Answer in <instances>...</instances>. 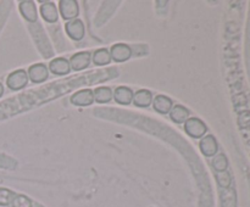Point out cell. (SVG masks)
<instances>
[{
	"mask_svg": "<svg viewBox=\"0 0 250 207\" xmlns=\"http://www.w3.org/2000/svg\"><path fill=\"white\" fill-rule=\"evenodd\" d=\"M222 207H236V194H234L233 190H224V192H222Z\"/></svg>",
	"mask_w": 250,
	"mask_h": 207,
	"instance_id": "d6986e66",
	"label": "cell"
},
{
	"mask_svg": "<svg viewBox=\"0 0 250 207\" xmlns=\"http://www.w3.org/2000/svg\"><path fill=\"white\" fill-rule=\"evenodd\" d=\"M154 110L159 113H168L171 109L173 107V102L170 97L165 96V95H156L154 99Z\"/></svg>",
	"mask_w": 250,
	"mask_h": 207,
	"instance_id": "4fadbf2b",
	"label": "cell"
},
{
	"mask_svg": "<svg viewBox=\"0 0 250 207\" xmlns=\"http://www.w3.org/2000/svg\"><path fill=\"white\" fill-rule=\"evenodd\" d=\"M94 101V94L90 89H83L76 92L71 96V102L76 106H89Z\"/></svg>",
	"mask_w": 250,
	"mask_h": 207,
	"instance_id": "52a82bcc",
	"label": "cell"
},
{
	"mask_svg": "<svg viewBox=\"0 0 250 207\" xmlns=\"http://www.w3.org/2000/svg\"><path fill=\"white\" fill-rule=\"evenodd\" d=\"M49 70L54 73V75H65L70 73L71 66L66 58L63 57H56L49 63Z\"/></svg>",
	"mask_w": 250,
	"mask_h": 207,
	"instance_id": "30bf717a",
	"label": "cell"
},
{
	"mask_svg": "<svg viewBox=\"0 0 250 207\" xmlns=\"http://www.w3.org/2000/svg\"><path fill=\"white\" fill-rule=\"evenodd\" d=\"M90 63V54L88 51L77 53L71 57L70 66L75 71H82L87 68Z\"/></svg>",
	"mask_w": 250,
	"mask_h": 207,
	"instance_id": "ba28073f",
	"label": "cell"
},
{
	"mask_svg": "<svg viewBox=\"0 0 250 207\" xmlns=\"http://www.w3.org/2000/svg\"><path fill=\"white\" fill-rule=\"evenodd\" d=\"M14 196H15V194H12L10 190L0 189V205H2V206H6V205L11 204Z\"/></svg>",
	"mask_w": 250,
	"mask_h": 207,
	"instance_id": "603a6c76",
	"label": "cell"
},
{
	"mask_svg": "<svg viewBox=\"0 0 250 207\" xmlns=\"http://www.w3.org/2000/svg\"><path fill=\"white\" fill-rule=\"evenodd\" d=\"M59 11H60L61 16L65 19H77L78 12V2L76 0H61L59 2Z\"/></svg>",
	"mask_w": 250,
	"mask_h": 207,
	"instance_id": "3957f363",
	"label": "cell"
},
{
	"mask_svg": "<svg viewBox=\"0 0 250 207\" xmlns=\"http://www.w3.org/2000/svg\"><path fill=\"white\" fill-rule=\"evenodd\" d=\"M11 205L12 207H32V201L23 195H15Z\"/></svg>",
	"mask_w": 250,
	"mask_h": 207,
	"instance_id": "7402d4cb",
	"label": "cell"
},
{
	"mask_svg": "<svg viewBox=\"0 0 250 207\" xmlns=\"http://www.w3.org/2000/svg\"><path fill=\"white\" fill-rule=\"evenodd\" d=\"M115 101L119 102L121 105H128L131 104L133 100V92L127 87H119L114 93Z\"/></svg>",
	"mask_w": 250,
	"mask_h": 207,
	"instance_id": "9a60e30c",
	"label": "cell"
},
{
	"mask_svg": "<svg viewBox=\"0 0 250 207\" xmlns=\"http://www.w3.org/2000/svg\"><path fill=\"white\" fill-rule=\"evenodd\" d=\"M41 15L43 16V19H45L49 23H54V22L58 21L59 19V10L56 7L55 4L50 1L42 2L41 6Z\"/></svg>",
	"mask_w": 250,
	"mask_h": 207,
	"instance_id": "8fae6325",
	"label": "cell"
},
{
	"mask_svg": "<svg viewBox=\"0 0 250 207\" xmlns=\"http://www.w3.org/2000/svg\"><path fill=\"white\" fill-rule=\"evenodd\" d=\"M185 131L192 138H203L208 132V127L202 119L199 118H188L185 123Z\"/></svg>",
	"mask_w": 250,
	"mask_h": 207,
	"instance_id": "6da1fadb",
	"label": "cell"
},
{
	"mask_svg": "<svg viewBox=\"0 0 250 207\" xmlns=\"http://www.w3.org/2000/svg\"><path fill=\"white\" fill-rule=\"evenodd\" d=\"M170 117L175 123H186L189 117V111L182 105H175L170 111Z\"/></svg>",
	"mask_w": 250,
	"mask_h": 207,
	"instance_id": "2e32d148",
	"label": "cell"
},
{
	"mask_svg": "<svg viewBox=\"0 0 250 207\" xmlns=\"http://www.w3.org/2000/svg\"><path fill=\"white\" fill-rule=\"evenodd\" d=\"M212 166H214L217 172H224V170H226L227 166H229V161H227L226 156L224 153H219L212 161Z\"/></svg>",
	"mask_w": 250,
	"mask_h": 207,
	"instance_id": "ffe728a7",
	"label": "cell"
},
{
	"mask_svg": "<svg viewBox=\"0 0 250 207\" xmlns=\"http://www.w3.org/2000/svg\"><path fill=\"white\" fill-rule=\"evenodd\" d=\"M110 61H111V55H110V53L106 49H98V50L93 54V62H94V65H109Z\"/></svg>",
	"mask_w": 250,
	"mask_h": 207,
	"instance_id": "ac0fdd59",
	"label": "cell"
},
{
	"mask_svg": "<svg viewBox=\"0 0 250 207\" xmlns=\"http://www.w3.org/2000/svg\"><path fill=\"white\" fill-rule=\"evenodd\" d=\"M110 55L116 62H125L132 56V49L127 44H115L111 46Z\"/></svg>",
	"mask_w": 250,
	"mask_h": 207,
	"instance_id": "8992f818",
	"label": "cell"
},
{
	"mask_svg": "<svg viewBox=\"0 0 250 207\" xmlns=\"http://www.w3.org/2000/svg\"><path fill=\"white\" fill-rule=\"evenodd\" d=\"M94 94V100L99 104H105V102H109L110 100L114 96V93L110 89L109 87H99L93 92Z\"/></svg>",
	"mask_w": 250,
	"mask_h": 207,
	"instance_id": "e0dca14e",
	"label": "cell"
},
{
	"mask_svg": "<svg viewBox=\"0 0 250 207\" xmlns=\"http://www.w3.org/2000/svg\"><path fill=\"white\" fill-rule=\"evenodd\" d=\"M20 12L23 16L24 19L28 22H36L38 19V11H37V6L33 1L29 0H24V1L20 2Z\"/></svg>",
	"mask_w": 250,
	"mask_h": 207,
	"instance_id": "9c48e42d",
	"label": "cell"
},
{
	"mask_svg": "<svg viewBox=\"0 0 250 207\" xmlns=\"http://www.w3.org/2000/svg\"><path fill=\"white\" fill-rule=\"evenodd\" d=\"M199 148L202 150V152L204 153L208 157H211L215 153L217 152V149H219V145H217L216 139L212 135H207L200 140Z\"/></svg>",
	"mask_w": 250,
	"mask_h": 207,
	"instance_id": "7c38bea8",
	"label": "cell"
},
{
	"mask_svg": "<svg viewBox=\"0 0 250 207\" xmlns=\"http://www.w3.org/2000/svg\"><path fill=\"white\" fill-rule=\"evenodd\" d=\"M133 104L138 107H148L153 104V94L146 89H141L133 94Z\"/></svg>",
	"mask_w": 250,
	"mask_h": 207,
	"instance_id": "5bb4252c",
	"label": "cell"
},
{
	"mask_svg": "<svg viewBox=\"0 0 250 207\" xmlns=\"http://www.w3.org/2000/svg\"><path fill=\"white\" fill-rule=\"evenodd\" d=\"M2 94H4V87H2V84L0 83V97H1Z\"/></svg>",
	"mask_w": 250,
	"mask_h": 207,
	"instance_id": "cb8c5ba5",
	"label": "cell"
},
{
	"mask_svg": "<svg viewBox=\"0 0 250 207\" xmlns=\"http://www.w3.org/2000/svg\"><path fill=\"white\" fill-rule=\"evenodd\" d=\"M65 29L67 36L70 37L71 39H73V40H81V39H83L85 33L84 24H83V22L81 21L80 19H75L68 21L67 23H66Z\"/></svg>",
	"mask_w": 250,
	"mask_h": 207,
	"instance_id": "277c9868",
	"label": "cell"
},
{
	"mask_svg": "<svg viewBox=\"0 0 250 207\" xmlns=\"http://www.w3.org/2000/svg\"><path fill=\"white\" fill-rule=\"evenodd\" d=\"M27 75L33 83H43L48 79L49 68L43 63H37V65H32L28 68Z\"/></svg>",
	"mask_w": 250,
	"mask_h": 207,
	"instance_id": "5b68a950",
	"label": "cell"
},
{
	"mask_svg": "<svg viewBox=\"0 0 250 207\" xmlns=\"http://www.w3.org/2000/svg\"><path fill=\"white\" fill-rule=\"evenodd\" d=\"M32 207H42L41 205H36V204H32Z\"/></svg>",
	"mask_w": 250,
	"mask_h": 207,
	"instance_id": "d4e9b609",
	"label": "cell"
},
{
	"mask_svg": "<svg viewBox=\"0 0 250 207\" xmlns=\"http://www.w3.org/2000/svg\"><path fill=\"white\" fill-rule=\"evenodd\" d=\"M28 75L24 70H17L10 73L9 77L6 78L7 87L11 90H20L23 89L28 84Z\"/></svg>",
	"mask_w": 250,
	"mask_h": 207,
	"instance_id": "7a4b0ae2",
	"label": "cell"
},
{
	"mask_svg": "<svg viewBox=\"0 0 250 207\" xmlns=\"http://www.w3.org/2000/svg\"><path fill=\"white\" fill-rule=\"evenodd\" d=\"M216 179H217V183L220 184V187H222L224 189H227V188L231 185V175H229V173L227 172V170H224V172H217L216 173Z\"/></svg>",
	"mask_w": 250,
	"mask_h": 207,
	"instance_id": "44dd1931",
	"label": "cell"
}]
</instances>
